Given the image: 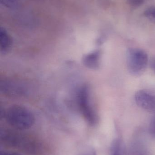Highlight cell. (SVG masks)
<instances>
[{"mask_svg": "<svg viewBox=\"0 0 155 155\" xmlns=\"http://www.w3.org/2000/svg\"><path fill=\"white\" fill-rule=\"evenodd\" d=\"M11 126L20 130L31 128L35 118L32 113L26 107L19 105L10 107L5 111L4 117Z\"/></svg>", "mask_w": 155, "mask_h": 155, "instance_id": "obj_1", "label": "cell"}, {"mask_svg": "<svg viewBox=\"0 0 155 155\" xmlns=\"http://www.w3.org/2000/svg\"><path fill=\"white\" fill-rule=\"evenodd\" d=\"M77 98L80 110L86 121L90 125H96L98 123V116L92 104L90 89L87 86L80 88Z\"/></svg>", "mask_w": 155, "mask_h": 155, "instance_id": "obj_2", "label": "cell"}, {"mask_svg": "<svg viewBox=\"0 0 155 155\" xmlns=\"http://www.w3.org/2000/svg\"><path fill=\"white\" fill-rule=\"evenodd\" d=\"M148 62V55L144 51L130 48L127 51V66L130 74L139 76L143 73Z\"/></svg>", "mask_w": 155, "mask_h": 155, "instance_id": "obj_3", "label": "cell"}, {"mask_svg": "<svg viewBox=\"0 0 155 155\" xmlns=\"http://www.w3.org/2000/svg\"><path fill=\"white\" fill-rule=\"evenodd\" d=\"M0 91L8 96L22 97L29 93V88L27 85L21 81L4 78L0 80Z\"/></svg>", "mask_w": 155, "mask_h": 155, "instance_id": "obj_4", "label": "cell"}, {"mask_svg": "<svg viewBox=\"0 0 155 155\" xmlns=\"http://www.w3.org/2000/svg\"><path fill=\"white\" fill-rule=\"evenodd\" d=\"M136 104L149 112H155V94L146 90L137 91L135 95Z\"/></svg>", "mask_w": 155, "mask_h": 155, "instance_id": "obj_5", "label": "cell"}, {"mask_svg": "<svg viewBox=\"0 0 155 155\" xmlns=\"http://www.w3.org/2000/svg\"><path fill=\"white\" fill-rule=\"evenodd\" d=\"M101 53L100 51L96 50L84 56L83 62L84 65L92 70H97L100 66Z\"/></svg>", "mask_w": 155, "mask_h": 155, "instance_id": "obj_6", "label": "cell"}, {"mask_svg": "<svg viewBox=\"0 0 155 155\" xmlns=\"http://www.w3.org/2000/svg\"><path fill=\"white\" fill-rule=\"evenodd\" d=\"M11 37L5 29L0 30V52L5 54L9 51L12 46Z\"/></svg>", "mask_w": 155, "mask_h": 155, "instance_id": "obj_7", "label": "cell"}, {"mask_svg": "<svg viewBox=\"0 0 155 155\" xmlns=\"http://www.w3.org/2000/svg\"><path fill=\"white\" fill-rule=\"evenodd\" d=\"M112 155H124L123 146L121 140L119 139L114 141L112 147Z\"/></svg>", "mask_w": 155, "mask_h": 155, "instance_id": "obj_8", "label": "cell"}, {"mask_svg": "<svg viewBox=\"0 0 155 155\" xmlns=\"http://www.w3.org/2000/svg\"><path fill=\"white\" fill-rule=\"evenodd\" d=\"M145 16L151 21L155 23V7H151L146 10Z\"/></svg>", "mask_w": 155, "mask_h": 155, "instance_id": "obj_9", "label": "cell"}, {"mask_svg": "<svg viewBox=\"0 0 155 155\" xmlns=\"http://www.w3.org/2000/svg\"><path fill=\"white\" fill-rule=\"evenodd\" d=\"M130 5L133 7H138L143 3L144 0H128Z\"/></svg>", "mask_w": 155, "mask_h": 155, "instance_id": "obj_10", "label": "cell"}, {"mask_svg": "<svg viewBox=\"0 0 155 155\" xmlns=\"http://www.w3.org/2000/svg\"><path fill=\"white\" fill-rule=\"evenodd\" d=\"M149 132L155 137V116L151 120L149 125Z\"/></svg>", "mask_w": 155, "mask_h": 155, "instance_id": "obj_11", "label": "cell"}, {"mask_svg": "<svg viewBox=\"0 0 155 155\" xmlns=\"http://www.w3.org/2000/svg\"><path fill=\"white\" fill-rule=\"evenodd\" d=\"M150 65H151L152 70L155 73V57H154L151 60V62H150Z\"/></svg>", "mask_w": 155, "mask_h": 155, "instance_id": "obj_12", "label": "cell"}, {"mask_svg": "<svg viewBox=\"0 0 155 155\" xmlns=\"http://www.w3.org/2000/svg\"><path fill=\"white\" fill-rule=\"evenodd\" d=\"M17 155L16 154H15L11 153H5V152H4V153H1V155Z\"/></svg>", "mask_w": 155, "mask_h": 155, "instance_id": "obj_13", "label": "cell"}, {"mask_svg": "<svg viewBox=\"0 0 155 155\" xmlns=\"http://www.w3.org/2000/svg\"><path fill=\"white\" fill-rule=\"evenodd\" d=\"M88 155H96V154L95 151L93 150V151H91V153Z\"/></svg>", "mask_w": 155, "mask_h": 155, "instance_id": "obj_14", "label": "cell"}]
</instances>
